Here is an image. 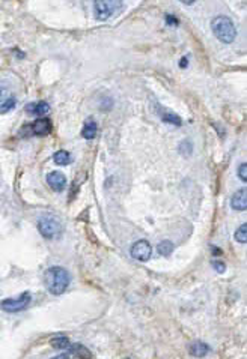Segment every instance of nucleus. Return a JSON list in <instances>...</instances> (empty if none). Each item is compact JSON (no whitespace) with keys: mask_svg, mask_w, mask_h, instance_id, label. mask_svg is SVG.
<instances>
[{"mask_svg":"<svg viewBox=\"0 0 247 359\" xmlns=\"http://www.w3.org/2000/svg\"><path fill=\"white\" fill-rule=\"evenodd\" d=\"M44 283L52 295H62L69 286V274L61 266H52L44 274Z\"/></svg>","mask_w":247,"mask_h":359,"instance_id":"f257e3e1","label":"nucleus"},{"mask_svg":"<svg viewBox=\"0 0 247 359\" xmlns=\"http://www.w3.org/2000/svg\"><path fill=\"white\" fill-rule=\"evenodd\" d=\"M211 29L214 36L222 41L223 44H231L235 41L237 38V29L235 24L232 23L231 18L225 17V15H219L213 20L211 23Z\"/></svg>","mask_w":247,"mask_h":359,"instance_id":"f03ea898","label":"nucleus"},{"mask_svg":"<svg viewBox=\"0 0 247 359\" xmlns=\"http://www.w3.org/2000/svg\"><path fill=\"white\" fill-rule=\"evenodd\" d=\"M38 230L47 239H58V238H61L63 227H62V222L58 218H55L52 215H46L38 219Z\"/></svg>","mask_w":247,"mask_h":359,"instance_id":"7ed1b4c3","label":"nucleus"},{"mask_svg":"<svg viewBox=\"0 0 247 359\" xmlns=\"http://www.w3.org/2000/svg\"><path fill=\"white\" fill-rule=\"evenodd\" d=\"M95 6V17L100 21H106L110 17H113L115 14L119 12V9H122L124 3L118 2V0H97L94 3Z\"/></svg>","mask_w":247,"mask_h":359,"instance_id":"20e7f679","label":"nucleus"},{"mask_svg":"<svg viewBox=\"0 0 247 359\" xmlns=\"http://www.w3.org/2000/svg\"><path fill=\"white\" fill-rule=\"evenodd\" d=\"M30 304V293H21L17 298H9L0 302V308L6 312H20L24 308H27Z\"/></svg>","mask_w":247,"mask_h":359,"instance_id":"39448f33","label":"nucleus"},{"mask_svg":"<svg viewBox=\"0 0 247 359\" xmlns=\"http://www.w3.org/2000/svg\"><path fill=\"white\" fill-rule=\"evenodd\" d=\"M152 256V247L148 241H137L131 247V257L139 261H148Z\"/></svg>","mask_w":247,"mask_h":359,"instance_id":"423d86ee","label":"nucleus"},{"mask_svg":"<svg viewBox=\"0 0 247 359\" xmlns=\"http://www.w3.org/2000/svg\"><path fill=\"white\" fill-rule=\"evenodd\" d=\"M47 184L53 191H62L66 187V177L61 171H50L47 174Z\"/></svg>","mask_w":247,"mask_h":359,"instance_id":"0eeeda50","label":"nucleus"},{"mask_svg":"<svg viewBox=\"0 0 247 359\" xmlns=\"http://www.w3.org/2000/svg\"><path fill=\"white\" fill-rule=\"evenodd\" d=\"M29 128L35 136H46L52 131V122L50 119H36L32 125H29Z\"/></svg>","mask_w":247,"mask_h":359,"instance_id":"6e6552de","label":"nucleus"},{"mask_svg":"<svg viewBox=\"0 0 247 359\" xmlns=\"http://www.w3.org/2000/svg\"><path fill=\"white\" fill-rule=\"evenodd\" d=\"M231 207L234 210H246L247 209V190H238L231 199Z\"/></svg>","mask_w":247,"mask_h":359,"instance_id":"1a4fd4ad","label":"nucleus"},{"mask_svg":"<svg viewBox=\"0 0 247 359\" xmlns=\"http://www.w3.org/2000/svg\"><path fill=\"white\" fill-rule=\"evenodd\" d=\"M188 352L194 358H203V356H207L210 353V346L202 343V341H194L193 344H190Z\"/></svg>","mask_w":247,"mask_h":359,"instance_id":"9d476101","label":"nucleus"},{"mask_svg":"<svg viewBox=\"0 0 247 359\" xmlns=\"http://www.w3.org/2000/svg\"><path fill=\"white\" fill-rule=\"evenodd\" d=\"M50 107L46 101H39V103H35V104H29L26 107V111L30 113V114H35V116H46L49 113Z\"/></svg>","mask_w":247,"mask_h":359,"instance_id":"9b49d317","label":"nucleus"},{"mask_svg":"<svg viewBox=\"0 0 247 359\" xmlns=\"http://www.w3.org/2000/svg\"><path fill=\"white\" fill-rule=\"evenodd\" d=\"M69 353L78 359H92V353L88 347H85L83 344H72L68 347Z\"/></svg>","mask_w":247,"mask_h":359,"instance_id":"f8f14e48","label":"nucleus"},{"mask_svg":"<svg viewBox=\"0 0 247 359\" xmlns=\"http://www.w3.org/2000/svg\"><path fill=\"white\" fill-rule=\"evenodd\" d=\"M97 136V123L94 120H86L83 125V129H81V137L86 140H92Z\"/></svg>","mask_w":247,"mask_h":359,"instance_id":"ddd939ff","label":"nucleus"},{"mask_svg":"<svg viewBox=\"0 0 247 359\" xmlns=\"http://www.w3.org/2000/svg\"><path fill=\"white\" fill-rule=\"evenodd\" d=\"M50 344H52V347H55V349H61V350L68 349V347L71 346V344H69V340H68L66 337H63V335H58V337L52 338V340H50Z\"/></svg>","mask_w":247,"mask_h":359,"instance_id":"4468645a","label":"nucleus"},{"mask_svg":"<svg viewBox=\"0 0 247 359\" xmlns=\"http://www.w3.org/2000/svg\"><path fill=\"white\" fill-rule=\"evenodd\" d=\"M174 250H175V247H174V244H172L171 241H163V242H160L158 247H157V251H158L161 256H164V257H169V256L172 254Z\"/></svg>","mask_w":247,"mask_h":359,"instance_id":"2eb2a0df","label":"nucleus"},{"mask_svg":"<svg viewBox=\"0 0 247 359\" xmlns=\"http://www.w3.org/2000/svg\"><path fill=\"white\" fill-rule=\"evenodd\" d=\"M53 159H55V162H56L58 165H66V164L71 162V155H69V152H66V151H58V152L55 154Z\"/></svg>","mask_w":247,"mask_h":359,"instance_id":"dca6fc26","label":"nucleus"},{"mask_svg":"<svg viewBox=\"0 0 247 359\" xmlns=\"http://www.w3.org/2000/svg\"><path fill=\"white\" fill-rule=\"evenodd\" d=\"M160 116L164 122L168 123H172V125H181V119L180 116L174 114V113H169V111H160Z\"/></svg>","mask_w":247,"mask_h":359,"instance_id":"f3484780","label":"nucleus"},{"mask_svg":"<svg viewBox=\"0 0 247 359\" xmlns=\"http://www.w3.org/2000/svg\"><path fill=\"white\" fill-rule=\"evenodd\" d=\"M235 241L246 244L247 242V224H243V226L238 227V230L235 232Z\"/></svg>","mask_w":247,"mask_h":359,"instance_id":"a211bd4d","label":"nucleus"},{"mask_svg":"<svg viewBox=\"0 0 247 359\" xmlns=\"http://www.w3.org/2000/svg\"><path fill=\"white\" fill-rule=\"evenodd\" d=\"M14 105H15V98H9V100H6L2 105H0V113H6V111L12 110Z\"/></svg>","mask_w":247,"mask_h":359,"instance_id":"6ab92c4d","label":"nucleus"},{"mask_svg":"<svg viewBox=\"0 0 247 359\" xmlns=\"http://www.w3.org/2000/svg\"><path fill=\"white\" fill-rule=\"evenodd\" d=\"M238 176H240V179L243 182L247 181V164H241L238 167Z\"/></svg>","mask_w":247,"mask_h":359,"instance_id":"aec40b11","label":"nucleus"},{"mask_svg":"<svg viewBox=\"0 0 247 359\" xmlns=\"http://www.w3.org/2000/svg\"><path fill=\"white\" fill-rule=\"evenodd\" d=\"M213 267L216 269V271H217L219 274H223V272L226 271V264H225L223 261H214V263H213Z\"/></svg>","mask_w":247,"mask_h":359,"instance_id":"412c9836","label":"nucleus"},{"mask_svg":"<svg viewBox=\"0 0 247 359\" xmlns=\"http://www.w3.org/2000/svg\"><path fill=\"white\" fill-rule=\"evenodd\" d=\"M166 23H168L169 26H178V24H180V20H178L177 17L168 14V15H166Z\"/></svg>","mask_w":247,"mask_h":359,"instance_id":"4be33fe9","label":"nucleus"},{"mask_svg":"<svg viewBox=\"0 0 247 359\" xmlns=\"http://www.w3.org/2000/svg\"><path fill=\"white\" fill-rule=\"evenodd\" d=\"M53 359H69V353H63V355H59Z\"/></svg>","mask_w":247,"mask_h":359,"instance_id":"5701e85b","label":"nucleus"},{"mask_svg":"<svg viewBox=\"0 0 247 359\" xmlns=\"http://www.w3.org/2000/svg\"><path fill=\"white\" fill-rule=\"evenodd\" d=\"M185 65H187V57H184L183 62H181V66H183V68H185Z\"/></svg>","mask_w":247,"mask_h":359,"instance_id":"b1692460","label":"nucleus"}]
</instances>
